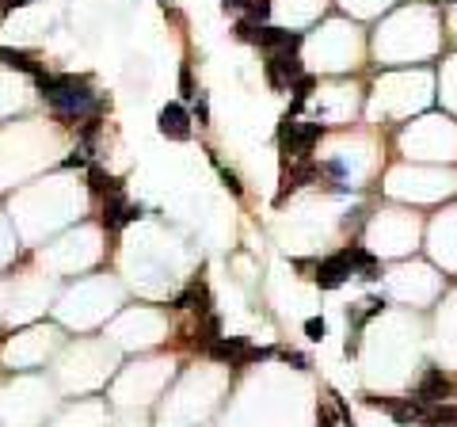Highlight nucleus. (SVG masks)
Returning a JSON list of instances; mask_svg holds the SVG:
<instances>
[{
  "mask_svg": "<svg viewBox=\"0 0 457 427\" xmlns=\"http://www.w3.org/2000/svg\"><path fill=\"white\" fill-rule=\"evenodd\" d=\"M35 88H38L42 100L58 111V118H65V123L103 115V96L88 88V81H81V76H50V73H38L35 76Z\"/></svg>",
  "mask_w": 457,
  "mask_h": 427,
  "instance_id": "1",
  "label": "nucleus"
},
{
  "mask_svg": "<svg viewBox=\"0 0 457 427\" xmlns=\"http://www.w3.org/2000/svg\"><path fill=\"white\" fill-rule=\"evenodd\" d=\"M263 73H267V84H271L274 92H286V88H294V81L305 76V65H301L297 50H271L263 61Z\"/></svg>",
  "mask_w": 457,
  "mask_h": 427,
  "instance_id": "2",
  "label": "nucleus"
},
{
  "mask_svg": "<svg viewBox=\"0 0 457 427\" xmlns=\"http://www.w3.org/2000/svg\"><path fill=\"white\" fill-rule=\"evenodd\" d=\"M157 130H160V138H168V141H191L195 118L187 111V103H164L160 115H157Z\"/></svg>",
  "mask_w": 457,
  "mask_h": 427,
  "instance_id": "3",
  "label": "nucleus"
},
{
  "mask_svg": "<svg viewBox=\"0 0 457 427\" xmlns=\"http://www.w3.org/2000/svg\"><path fill=\"white\" fill-rule=\"evenodd\" d=\"M351 275H354V267H351L347 259H343L339 252H336V256L320 259V267H317V275H313V279H317V287H320V290H339Z\"/></svg>",
  "mask_w": 457,
  "mask_h": 427,
  "instance_id": "4",
  "label": "nucleus"
},
{
  "mask_svg": "<svg viewBox=\"0 0 457 427\" xmlns=\"http://www.w3.org/2000/svg\"><path fill=\"white\" fill-rule=\"evenodd\" d=\"M453 393V381H450V374H442L438 366H431V370H423V378H419V389H416V397L423 401V404H438V401H446Z\"/></svg>",
  "mask_w": 457,
  "mask_h": 427,
  "instance_id": "5",
  "label": "nucleus"
},
{
  "mask_svg": "<svg viewBox=\"0 0 457 427\" xmlns=\"http://www.w3.org/2000/svg\"><path fill=\"white\" fill-rule=\"evenodd\" d=\"M301 38H305L301 31H282V27L260 24V27H255V42H252V46H263L267 53H271V50H297Z\"/></svg>",
  "mask_w": 457,
  "mask_h": 427,
  "instance_id": "6",
  "label": "nucleus"
},
{
  "mask_svg": "<svg viewBox=\"0 0 457 427\" xmlns=\"http://www.w3.org/2000/svg\"><path fill=\"white\" fill-rule=\"evenodd\" d=\"M244 351H248V339L244 336H217L206 344V355L217 359V363H229V366H240Z\"/></svg>",
  "mask_w": 457,
  "mask_h": 427,
  "instance_id": "7",
  "label": "nucleus"
},
{
  "mask_svg": "<svg viewBox=\"0 0 457 427\" xmlns=\"http://www.w3.org/2000/svg\"><path fill=\"white\" fill-rule=\"evenodd\" d=\"M313 180H320V164H313L309 157H301L294 168H286V176H282V195H278V202H286L289 191L305 187V183H313Z\"/></svg>",
  "mask_w": 457,
  "mask_h": 427,
  "instance_id": "8",
  "label": "nucleus"
},
{
  "mask_svg": "<svg viewBox=\"0 0 457 427\" xmlns=\"http://www.w3.org/2000/svg\"><path fill=\"white\" fill-rule=\"evenodd\" d=\"M0 65H4V69H16V73H31V76L42 73V65H38L35 53H31V50H16V46H0Z\"/></svg>",
  "mask_w": 457,
  "mask_h": 427,
  "instance_id": "9",
  "label": "nucleus"
},
{
  "mask_svg": "<svg viewBox=\"0 0 457 427\" xmlns=\"http://www.w3.org/2000/svg\"><path fill=\"white\" fill-rule=\"evenodd\" d=\"M126 199H122V191L118 195H107L103 199V225L111 229V233H118L122 225H126Z\"/></svg>",
  "mask_w": 457,
  "mask_h": 427,
  "instance_id": "10",
  "label": "nucleus"
},
{
  "mask_svg": "<svg viewBox=\"0 0 457 427\" xmlns=\"http://www.w3.org/2000/svg\"><path fill=\"white\" fill-rule=\"evenodd\" d=\"M423 423L427 427H457V408L446 404V401L427 404V408H423Z\"/></svg>",
  "mask_w": 457,
  "mask_h": 427,
  "instance_id": "11",
  "label": "nucleus"
},
{
  "mask_svg": "<svg viewBox=\"0 0 457 427\" xmlns=\"http://www.w3.org/2000/svg\"><path fill=\"white\" fill-rule=\"evenodd\" d=\"M320 138H324V126L320 123H297V160L309 157V149H313Z\"/></svg>",
  "mask_w": 457,
  "mask_h": 427,
  "instance_id": "12",
  "label": "nucleus"
},
{
  "mask_svg": "<svg viewBox=\"0 0 457 427\" xmlns=\"http://www.w3.org/2000/svg\"><path fill=\"white\" fill-rule=\"evenodd\" d=\"M92 191L107 199V195H118V191H122V183H118L115 176H103L99 168H92Z\"/></svg>",
  "mask_w": 457,
  "mask_h": 427,
  "instance_id": "13",
  "label": "nucleus"
},
{
  "mask_svg": "<svg viewBox=\"0 0 457 427\" xmlns=\"http://www.w3.org/2000/svg\"><path fill=\"white\" fill-rule=\"evenodd\" d=\"M267 16H271V0H248L244 4V19L248 24H267Z\"/></svg>",
  "mask_w": 457,
  "mask_h": 427,
  "instance_id": "14",
  "label": "nucleus"
},
{
  "mask_svg": "<svg viewBox=\"0 0 457 427\" xmlns=\"http://www.w3.org/2000/svg\"><path fill=\"white\" fill-rule=\"evenodd\" d=\"M191 118L198 126H210V100H206V92H198L191 100Z\"/></svg>",
  "mask_w": 457,
  "mask_h": 427,
  "instance_id": "15",
  "label": "nucleus"
},
{
  "mask_svg": "<svg viewBox=\"0 0 457 427\" xmlns=\"http://www.w3.org/2000/svg\"><path fill=\"white\" fill-rule=\"evenodd\" d=\"M305 336L313 339V344H320V339L328 336V324H324V317H309V321H305Z\"/></svg>",
  "mask_w": 457,
  "mask_h": 427,
  "instance_id": "16",
  "label": "nucleus"
},
{
  "mask_svg": "<svg viewBox=\"0 0 457 427\" xmlns=\"http://www.w3.org/2000/svg\"><path fill=\"white\" fill-rule=\"evenodd\" d=\"M289 92H294V103H305L309 100V96H313V76H301V81H294V88H289Z\"/></svg>",
  "mask_w": 457,
  "mask_h": 427,
  "instance_id": "17",
  "label": "nucleus"
},
{
  "mask_svg": "<svg viewBox=\"0 0 457 427\" xmlns=\"http://www.w3.org/2000/svg\"><path fill=\"white\" fill-rule=\"evenodd\" d=\"M180 88H183V100H195V84H191V69H187V65H183V69H180Z\"/></svg>",
  "mask_w": 457,
  "mask_h": 427,
  "instance_id": "18",
  "label": "nucleus"
},
{
  "mask_svg": "<svg viewBox=\"0 0 457 427\" xmlns=\"http://www.w3.org/2000/svg\"><path fill=\"white\" fill-rule=\"evenodd\" d=\"M336 423H339V412H336V408H320L317 427H336Z\"/></svg>",
  "mask_w": 457,
  "mask_h": 427,
  "instance_id": "19",
  "label": "nucleus"
},
{
  "mask_svg": "<svg viewBox=\"0 0 457 427\" xmlns=\"http://www.w3.org/2000/svg\"><path fill=\"white\" fill-rule=\"evenodd\" d=\"M221 180H225V183H229V191H232V195H240V191H244V187H240V180H237V172H229V168H221Z\"/></svg>",
  "mask_w": 457,
  "mask_h": 427,
  "instance_id": "20",
  "label": "nucleus"
},
{
  "mask_svg": "<svg viewBox=\"0 0 457 427\" xmlns=\"http://www.w3.org/2000/svg\"><path fill=\"white\" fill-rule=\"evenodd\" d=\"M282 359H286V363H294L297 370H305V366H309V359H305V355H297V351H286Z\"/></svg>",
  "mask_w": 457,
  "mask_h": 427,
  "instance_id": "21",
  "label": "nucleus"
},
{
  "mask_svg": "<svg viewBox=\"0 0 457 427\" xmlns=\"http://www.w3.org/2000/svg\"><path fill=\"white\" fill-rule=\"evenodd\" d=\"M27 4H35V0H0L4 12H16V8H27Z\"/></svg>",
  "mask_w": 457,
  "mask_h": 427,
  "instance_id": "22",
  "label": "nucleus"
},
{
  "mask_svg": "<svg viewBox=\"0 0 457 427\" xmlns=\"http://www.w3.org/2000/svg\"><path fill=\"white\" fill-rule=\"evenodd\" d=\"M244 4H248V0H221V8H225V12H244Z\"/></svg>",
  "mask_w": 457,
  "mask_h": 427,
  "instance_id": "23",
  "label": "nucleus"
},
{
  "mask_svg": "<svg viewBox=\"0 0 457 427\" xmlns=\"http://www.w3.org/2000/svg\"><path fill=\"white\" fill-rule=\"evenodd\" d=\"M88 157H84V153H73V157H65V168H81V164H84Z\"/></svg>",
  "mask_w": 457,
  "mask_h": 427,
  "instance_id": "24",
  "label": "nucleus"
},
{
  "mask_svg": "<svg viewBox=\"0 0 457 427\" xmlns=\"http://www.w3.org/2000/svg\"><path fill=\"white\" fill-rule=\"evenodd\" d=\"M138 217H141V206H133V202H130V206H126V225H130V222H138Z\"/></svg>",
  "mask_w": 457,
  "mask_h": 427,
  "instance_id": "25",
  "label": "nucleus"
},
{
  "mask_svg": "<svg viewBox=\"0 0 457 427\" xmlns=\"http://www.w3.org/2000/svg\"><path fill=\"white\" fill-rule=\"evenodd\" d=\"M450 4H457V0H450Z\"/></svg>",
  "mask_w": 457,
  "mask_h": 427,
  "instance_id": "26",
  "label": "nucleus"
}]
</instances>
